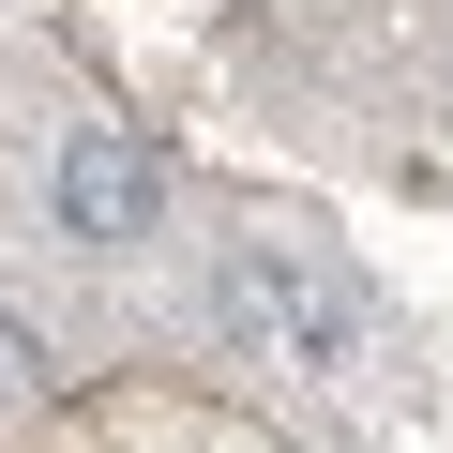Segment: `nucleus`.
Masks as SVG:
<instances>
[{
    "label": "nucleus",
    "instance_id": "obj_1",
    "mask_svg": "<svg viewBox=\"0 0 453 453\" xmlns=\"http://www.w3.org/2000/svg\"><path fill=\"white\" fill-rule=\"evenodd\" d=\"M211 318L242 333L257 363H303V378H363L378 363V303L318 242H273V226H242V242L211 257Z\"/></svg>",
    "mask_w": 453,
    "mask_h": 453
},
{
    "label": "nucleus",
    "instance_id": "obj_2",
    "mask_svg": "<svg viewBox=\"0 0 453 453\" xmlns=\"http://www.w3.org/2000/svg\"><path fill=\"white\" fill-rule=\"evenodd\" d=\"M46 211H61V242H91V257L151 242V211H166V166H151V136H121V121H76V136H61V166H46Z\"/></svg>",
    "mask_w": 453,
    "mask_h": 453
},
{
    "label": "nucleus",
    "instance_id": "obj_3",
    "mask_svg": "<svg viewBox=\"0 0 453 453\" xmlns=\"http://www.w3.org/2000/svg\"><path fill=\"white\" fill-rule=\"evenodd\" d=\"M31 378H46V333H31V318H0V393H31Z\"/></svg>",
    "mask_w": 453,
    "mask_h": 453
}]
</instances>
